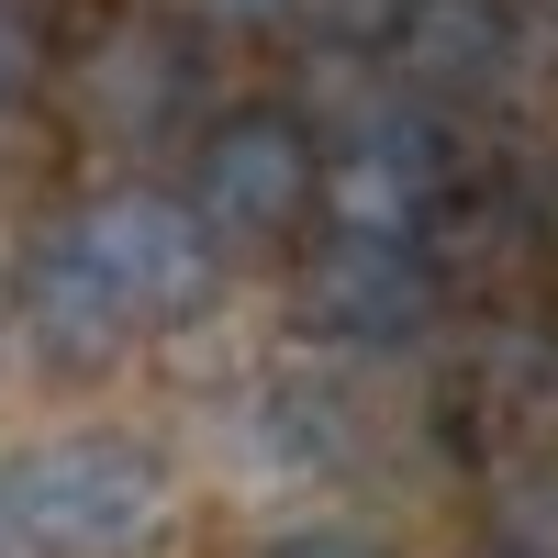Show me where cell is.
Listing matches in <instances>:
<instances>
[{
    "mask_svg": "<svg viewBox=\"0 0 558 558\" xmlns=\"http://www.w3.org/2000/svg\"><path fill=\"white\" fill-rule=\"evenodd\" d=\"M34 68H45V34H34V12L23 0H0V112L34 89Z\"/></svg>",
    "mask_w": 558,
    "mask_h": 558,
    "instance_id": "cell-8",
    "label": "cell"
},
{
    "mask_svg": "<svg viewBox=\"0 0 558 558\" xmlns=\"http://www.w3.org/2000/svg\"><path fill=\"white\" fill-rule=\"evenodd\" d=\"M402 68L425 89H492L514 68V0H402Z\"/></svg>",
    "mask_w": 558,
    "mask_h": 558,
    "instance_id": "cell-7",
    "label": "cell"
},
{
    "mask_svg": "<svg viewBox=\"0 0 558 558\" xmlns=\"http://www.w3.org/2000/svg\"><path fill=\"white\" fill-rule=\"evenodd\" d=\"M23 324H34V347L68 357V368H101V357L134 336L123 302L101 291V268L78 257V235H45V246H34V268H23Z\"/></svg>",
    "mask_w": 558,
    "mask_h": 558,
    "instance_id": "cell-6",
    "label": "cell"
},
{
    "mask_svg": "<svg viewBox=\"0 0 558 558\" xmlns=\"http://www.w3.org/2000/svg\"><path fill=\"white\" fill-rule=\"evenodd\" d=\"M168 514V470L134 436H45L0 458V558H123Z\"/></svg>",
    "mask_w": 558,
    "mask_h": 558,
    "instance_id": "cell-1",
    "label": "cell"
},
{
    "mask_svg": "<svg viewBox=\"0 0 558 558\" xmlns=\"http://www.w3.org/2000/svg\"><path fill=\"white\" fill-rule=\"evenodd\" d=\"M302 324L336 347H402L436 324V257L413 235H324L302 257Z\"/></svg>",
    "mask_w": 558,
    "mask_h": 558,
    "instance_id": "cell-3",
    "label": "cell"
},
{
    "mask_svg": "<svg viewBox=\"0 0 558 558\" xmlns=\"http://www.w3.org/2000/svg\"><path fill=\"white\" fill-rule=\"evenodd\" d=\"M191 12H213V23H235V34H257V23H279L291 0H191Z\"/></svg>",
    "mask_w": 558,
    "mask_h": 558,
    "instance_id": "cell-10",
    "label": "cell"
},
{
    "mask_svg": "<svg viewBox=\"0 0 558 558\" xmlns=\"http://www.w3.org/2000/svg\"><path fill=\"white\" fill-rule=\"evenodd\" d=\"M68 235H78L89 268H101V291L123 302V324H191L213 302V235H202L191 202L123 191V202H89Z\"/></svg>",
    "mask_w": 558,
    "mask_h": 558,
    "instance_id": "cell-2",
    "label": "cell"
},
{
    "mask_svg": "<svg viewBox=\"0 0 558 558\" xmlns=\"http://www.w3.org/2000/svg\"><path fill=\"white\" fill-rule=\"evenodd\" d=\"M313 168L324 146L302 134V112H223L202 134V168H191V202H202V235H279V223L313 213Z\"/></svg>",
    "mask_w": 558,
    "mask_h": 558,
    "instance_id": "cell-4",
    "label": "cell"
},
{
    "mask_svg": "<svg viewBox=\"0 0 558 558\" xmlns=\"http://www.w3.org/2000/svg\"><path fill=\"white\" fill-rule=\"evenodd\" d=\"M313 202L347 223V235H425L447 213V146L436 123H357L347 146H324Z\"/></svg>",
    "mask_w": 558,
    "mask_h": 558,
    "instance_id": "cell-5",
    "label": "cell"
},
{
    "mask_svg": "<svg viewBox=\"0 0 558 558\" xmlns=\"http://www.w3.org/2000/svg\"><path fill=\"white\" fill-rule=\"evenodd\" d=\"M268 558H380L368 536H336V525H313V536H279Z\"/></svg>",
    "mask_w": 558,
    "mask_h": 558,
    "instance_id": "cell-9",
    "label": "cell"
}]
</instances>
